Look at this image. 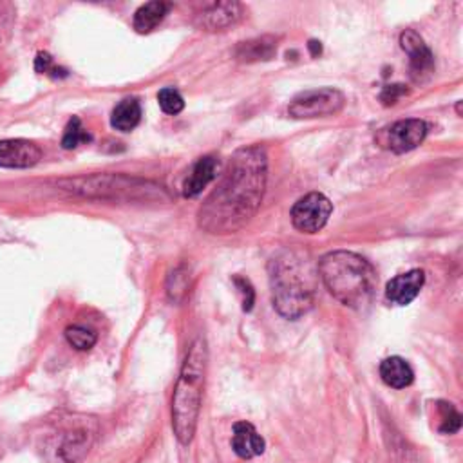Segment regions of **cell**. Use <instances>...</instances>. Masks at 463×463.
Returning <instances> with one entry per match:
<instances>
[{"label": "cell", "mask_w": 463, "mask_h": 463, "mask_svg": "<svg viewBox=\"0 0 463 463\" xmlns=\"http://www.w3.org/2000/svg\"><path fill=\"white\" fill-rule=\"evenodd\" d=\"M268 180V156L259 145L240 149L217 189L198 212L201 230L214 236L236 234L257 214Z\"/></svg>", "instance_id": "1"}, {"label": "cell", "mask_w": 463, "mask_h": 463, "mask_svg": "<svg viewBox=\"0 0 463 463\" xmlns=\"http://www.w3.org/2000/svg\"><path fill=\"white\" fill-rule=\"evenodd\" d=\"M319 275L329 294L344 306L364 310L377 292L375 268L359 254L337 250L319 261Z\"/></svg>", "instance_id": "2"}, {"label": "cell", "mask_w": 463, "mask_h": 463, "mask_svg": "<svg viewBox=\"0 0 463 463\" xmlns=\"http://www.w3.org/2000/svg\"><path fill=\"white\" fill-rule=\"evenodd\" d=\"M273 308L284 319L297 321L315 301V273L310 261L292 250H282L270 261Z\"/></svg>", "instance_id": "3"}, {"label": "cell", "mask_w": 463, "mask_h": 463, "mask_svg": "<svg viewBox=\"0 0 463 463\" xmlns=\"http://www.w3.org/2000/svg\"><path fill=\"white\" fill-rule=\"evenodd\" d=\"M207 340L199 337L191 345L172 396V429L182 445H189L194 440L198 429L207 380Z\"/></svg>", "instance_id": "4"}, {"label": "cell", "mask_w": 463, "mask_h": 463, "mask_svg": "<svg viewBox=\"0 0 463 463\" xmlns=\"http://www.w3.org/2000/svg\"><path fill=\"white\" fill-rule=\"evenodd\" d=\"M64 192L85 198L116 203H161L167 201V192L147 180L126 176V174H91L58 182Z\"/></svg>", "instance_id": "5"}, {"label": "cell", "mask_w": 463, "mask_h": 463, "mask_svg": "<svg viewBox=\"0 0 463 463\" xmlns=\"http://www.w3.org/2000/svg\"><path fill=\"white\" fill-rule=\"evenodd\" d=\"M345 96L333 87L303 91L288 105V114L296 120H313L333 116L344 109Z\"/></svg>", "instance_id": "6"}, {"label": "cell", "mask_w": 463, "mask_h": 463, "mask_svg": "<svg viewBox=\"0 0 463 463\" xmlns=\"http://www.w3.org/2000/svg\"><path fill=\"white\" fill-rule=\"evenodd\" d=\"M331 212L333 205L324 194L310 192L294 205L289 217H292L294 226L303 234H317L319 230L326 226Z\"/></svg>", "instance_id": "7"}, {"label": "cell", "mask_w": 463, "mask_h": 463, "mask_svg": "<svg viewBox=\"0 0 463 463\" xmlns=\"http://www.w3.org/2000/svg\"><path fill=\"white\" fill-rule=\"evenodd\" d=\"M427 124L424 120H400L393 124L391 127L384 129L378 136L377 142L382 149H387L394 154H403L417 149L427 136Z\"/></svg>", "instance_id": "8"}, {"label": "cell", "mask_w": 463, "mask_h": 463, "mask_svg": "<svg viewBox=\"0 0 463 463\" xmlns=\"http://www.w3.org/2000/svg\"><path fill=\"white\" fill-rule=\"evenodd\" d=\"M402 49L410 54V69L415 82H424L435 71V58L424 38L413 31L405 29L400 35Z\"/></svg>", "instance_id": "9"}, {"label": "cell", "mask_w": 463, "mask_h": 463, "mask_svg": "<svg viewBox=\"0 0 463 463\" xmlns=\"http://www.w3.org/2000/svg\"><path fill=\"white\" fill-rule=\"evenodd\" d=\"M245 17V8L240 3H215L198 13L196 24L203 31H226L234 28Z\"/></svg>", "instance_id": "10"}, {"label": "cell", "mask_w": 463, "mask_h": 463, "mask_svg": "<svg viewBox=\"0 0 463 463\" xmlns=\"http://www.w3.org/2000/svg\"><path fill=\"white\" fill-rule=\"evenodd\" d=\"M42 159L37 143L22 138L0 142V167L3 168H31Z\"/></svg>", "instance_id": "11"}, {"label": "cell", "mask_w": 463, "mask_h": 463, "mask_svg": "<svg viewBox=\"0 0 463 463\" xmlns=\"http://www.w3.org/2000/svg\"><path fill=\"white\" fill-rule=\"evenodd\" d=\"M424 282H426V273L422 270L400 273L387 282L386 299L396 306H408L418 297L420 289L424 288Z\"/></svg>", "instance_id": "12"}, {"label": "cell", "mask_w": 463, "mask_h": 463, "mask_svg": "<svg viewBox=\"0 0 463 463\" xmlns=\"http://www.w3.org/2000/svg\"><path fill=\"white\" fill-rule=\"evenodd\" d=\"M264 438L248 422H238L232 435V449L243 459H252L264 452Z\"/></svg>", "instance_id": "13"}, {"label": "cell", "mask_w": 463, "mask_h": 463, "mask_svg": "<svg viewBox=\"0 0 463 463\" xmlns=\"http://www.w3.org/2000/svg\"><path fill=\"white\" fill-rule=\"evenodd\" d=\"M217 172H219V161L214 156L199 158L183 183V196L185 198L199 196L207 189V185L215 180Z\"/></svg>", "instance_id": "14"}, {"label": "cell", "mask_w": 463, "mask_h": 463, "mask_svg": "<svg viewBox=\"0 0 463 463\" xmlns=\"http://www.w3.org/2000/svg\"><path fill=\"white\" fill-rule=\"evenodd\" d=\"M275 54H277V38L272 35L240 42V45L234 51L236 61L245 62V64L266 62V61H272Z\"/></svg>", "instance_id": "15"}, {"label": "cell", "mask_w": 463, "mask_h": 463, "mask_svg": "<svg viewBox=\"0 0 463 463\" xmlns=\"http://www.w3.org/2000/svg\"><path fill=\"white\" fill-rule=\"evenodd\" d=\"M380 377L384 384L393 389L410 387L415 380V371L410 362L402 357H389L380 364Z\"/></svg>", "instance_id": "16"}, {"label": "cell", "mask_w": 463, "mask_h": 463, "mask_svg": "<svg viewBox=\"0 0 463 463\" xmlns=\"http://www.w3.org/2000/svg\"><path fill=\"white\" fill-rule=\"evenodd\" d=\"M172 4L170 3H161V0H154V3H147L138 8L133 19V26L138 33L147 35L154 31L170 13Z\"/></svg>", "instance_id": "17"}, {"label": "cell", "mask_w": 463, "mask_h": 463, "mask_svg": "<svg viewBox=\"0 0 463 463\" xmlns=\"http://www.w3.org/2000/svg\"><path fill=\"white\" fill-rule=\"evenodd\" d=\"M142 122V105L136 98H126L114 107L110 116L112 129L120 133L134 131Z\"/></svg>", "instance_id": "18"}, {"label": "cell", "mask_w": 463, "mask_h": 463, "mask_svg": "<svg viewBox=\"0 0 463 463\" xmlns=\"http://www.w3.org/2000/svg\"><path fill=\"white\" fill-rule=\"evenodd\" d=\"M91 447V436L85 429H75L68 433L61 445V456L66 463H78L85 458Z\"/></svg>", "instance_id": "19"}, {"label": "cell", "mask_w": 463, "mask_h": 463, "mask_svg": "<svg viewBox=\"0 0 463 463\" xmlns=\"http://www.w3.org/2000/svg\"><path fill=\"white\" fill-rule=\"evenodd\" d=\"M436 411H438V418H440V426H438L440 433L456 435L461 429V415L458 413V410L452 403L440 400V402H436Z\"/></svg>", "instance_id": "20"}, {"label": "cell", "mask_w": 463, "mask_h": 463, "mask_svg": "<svg viewBox=\"0 0 463 463\" xmlns=\"http://www.w3.org/2000/svg\"><path fill=\"white\" fill-rule=\"evenodd\" d=\"M66 340L69 342L71 347H75L77 352H89L91 347H94L96 344V333L89 328H84V326H69L66 328Z\"/></svg>", "instance_id": "21"}, {"label": "cell", "mask_w": 463, "mask_h": 463, "mask_svg": "<svg viewBox=\"0 0 463 463\" xmlns=\"http://www.w3.org/2000/svg\"><path fill=\"white\" fill-rule=\"evenodd\" d=\"M93 138L91 134L87 133V129L82 126L80 118H71L66 131H64V136H62V147L66 150H73L77 147H80L82 143H89Z\"/></svg>", "instance_id": "22"}, {"label": "cell", "mask_w": 463, "mask_h": 463, "mask_svg": "<svg viewBox=\"0 0 463 463\" xmlns=\"http://www.w3.org/2000/svg\"><path fill=\"white\" fill-rule=\"evenodd\" d=\"M158 103H159L161 110L170 116H176L185 109L183 96L180 94V91L172 89V87H165L158 93Z\"/></svg>", "instance_id": "23"}, {"label": "cell", "mask_w": 463, "mask_h": 463, "mask_svg": "<svg viewBox=\"0 0 463 463\" xmlns=\"http://www.w3.org/2000/svg\"><path fill=\"white\" fill-rule=\"evenodd\" d=\"M168 296L172 301H182L189 289V277L187 273H183L182 270L172 272V275L168 277Z\"/></svg>", "instance_id": "24"}, {"label": "cell", "mask_w": 463, "mask_h": 463, "mask_svg": "<svg viewBox=\"0 0 463 463\" xmlns=\"http://www.w3.org/2000/svg\"><path fill=\"white\" fill-rule=\"evenodd\" d=\"M35 69H37V73H40V75H49V77H53V78L66 77V75H68L64 69H61V68H58V66L54 64L51 54H47V53H38V54H37V58H35Z\"/></svg>", "instance_id": "25"}, {"label": "cell", "mask_w": 463, "mask_h": 463, "mask_svg": "<svg viewBox=\"0 0 463 463\" xmlns=\"http://www.w3.org/2000/svg\"><path fill=\"white\" fill-rule=\"evenodd\" d=\"M234 282H236V286L240 288V292L243 296V310L252 312L254 301H256V292H254L250 280L245 279V277H234Z\"/></svg>", "instance_id": "26"}, {"label": "cell", "mask_w": 463, "mask_h": 463, "mask_svg": "<svg viewBox=\"0 0 463 463\" xmlns=\"http://www.w3.org/2000/svg\"><path fill=\"white\" fill-rule=\"evenodd\" d=\"M403 94H408V89H405V85H400V84H396V85H387L384 91H382V94H380V100H382V103L384 105H394Z\"/></svg>", "instance_id": "27"}, {"label": "cell", "mask_w": 463, "mask_h": 463, "mask_svg": "<svg viewBox=\"0 0 463 463\" xmlns=\"http://www.w3.org/2000/svg\"><path fill=\"white\" fill-rule=\"evenodd\" d=\"M308 47H310V51H312L313 56L321 54V51H322V45H321V42H317V40H312V42L308 44Z\"/></svg>", "instance_id": "28"}]
</instances>
